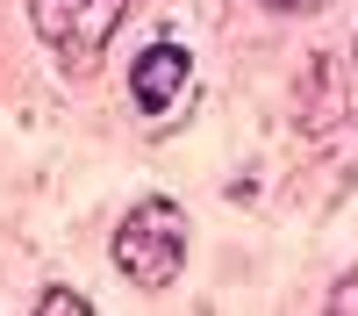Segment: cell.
I'll return each mask as SVG.
<instances>
[{"instance_id":"obj_2","label":"cell","mask_w":358,"mask_h":316,"mask_svg":"<svg viewBox=\"0 0 358 316\" xmlns=\"http://www.w3.org/2000/svg\"><path fill=\"white\" fill-rule=\"evenodd\" d=\"M122 8L129 0H29V22L65 65H94L101 43L115 36V22H122Z\"/></svg>"},{"instance_id":"obj_1","label":"cell","mask_w":358,"mask_h":316,"mask_svg":"<svg viewBox=\"0 0 358 316\" xmlns=\"http://www.w3.org/2000/svg\"><path fill=\"white\" fill-rule=\"evenodd\" d=\"M115 266L136 287H165L187 266V216H179V201H165V194L136 201L122 216V230H115Z\"/></svg>"},{"instance_id":"obj_3","label":"cell","mask_w":358,"mask_h":316,"mask_svg":"<svg viewBox=\"0 0 358 316\" xmlns=\"http://www.w3.org/2000/svg\"><path fill=\"white\" fill-rule=\"evenodd\" d=\"M187 79H194V57L179 50L172 36H158L151 50L136 57V72H129V94H136V108H143V115H165L179 94H187Z\"/></svg>"},{"instance_id":"obj_6","label":"cell","mask_w":358,"mask_h":316,"mask_svg":"<svg viewBox=\"0 0 358 316\" xmlns=\"http://www.w3.org/2000/svg\"><path fill=\"white\" fill-rule=\"evenodd\" d=\"M273 15H308V8H322V0H265Z\"/></svg>"},{"instance_id":"obj_4","label":"cell","mask_w":358,"mask_h":316,"mask_svg":"<svg viewBox=\"0 0 358 316\" xmlns=\"http://www.w3.org/2000/svg\"><path fill=\"white\" fill-rule=\"evenodd\" d=\"M36 309H79V316H86V309H94V302H86V295H72V287H50V295H43Z\"/></svg>"},{"instance_id":"obj_5","label":"cell","mask_w":358,"mask_h":316,"mask_svg":"<svg viewBox=\"0 0 358 316\" xmlns=\"http://www.w3.org/2000/svg\"><path fill=\"white\" fill-rule=\"evenodd\" d=\"M330 309H337V316H358V273H351L337 295H330Z\"/></svg>"}]
</instances>
